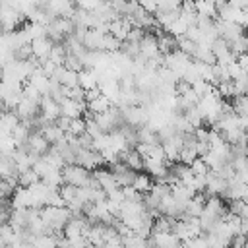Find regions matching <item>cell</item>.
Returning a JSON list of instances; mask_svg holds the SVG:
<instances>
[{"mask_svg":"<svg viewBox=\"0 0 248 248\" xmlns=\"http://www.w3.org/2000/svg\"><path fill=\"white\" fill-rule=\"evenodd\" d=\"M246 240H248L246 234H234L229 242V248H246Z\"/></svg>","mask_w":248,"mask_h":248,"instance_id":"603a6c76","label":"cell"},{"mask_svg":"<svg viewBox=\"0 0 248 248\" xmlns=\"http://www.w3.org/2000/svg\"><path fill=\"white\" fill-rule=\"evenodd\" d=\"M79 87L85 91L99 87V74L95 70H81L79 72Z\"/></svg>","mask_w":248,"mask_h":248,"instance_id":"7c38bea8","label":"cell"},{"mask_svg":"<svg viewBox=\"0 0 248 248\" xmlns=\"http://www.w3.org/2000/svg\"><path fill=\"white\" fill-rule=\"evenodd\" d=\"M70 122H72V120H70V118H66V116H60V118L56 120L58 128H62L64 132H68V130H70Z\"/></svg>","mask_w":248,"mask_h":248,"instance_id":"cb8c5ba5","label":"cell"},{"mask_svg":"<svg viewBox=\"0 0 248 248\" xmlns=\"http://www.w3.org/2000/svg\"><path fill=\"white\" fill-rule=\"evenodd\" d=\"M190 169H192V172L196 174V176H207L209 172H211V169H209V165L202 159V157H198L192 165H190Z\"/></svg>","mask_w":248,"mask_h":248,"instance_id":"d6986e66","label":"cell"},{"mask_svg":"<svg viewBox=\"0 0 248 248\" xmlns=\"http://www.w3.org/2000/svg\"><path fill=\"white\" fill-rule=\"evenodd\" d=\"M246 35H248V33H246Z\"/></svg>","mask_w":248,"mask_h":248,"instance_id":"4316f807","label":"cell"},{"mask_svg":"<svg viewBox=\"0 0 248 248\" xmlns=\"http://www.w3.org/2000/svg\"><path fill=\"white\" fill-rule=\"evenodd\" d=\"M112 107V103L101 93L97 99H93L91 103H87V110L91 112V114H103V112H107L108 108Z\"/></svg>","mask_w":248,"mask_h":248,"instance_id":"5bb4252c","label":"cell"},{"mask_svg":"<svg viewBox=\"0 0 248 248\" xmlns=\"http://www.w3.org/2000/svg\"><path fill=\"white\" fill-rule=\"evenodd\" d=\"M41 134L45 136V140H46L50 145H56V143H60V141L66 140V132H64L62 128H58L56 122H48V124L43 128Z\"/></svg>","mask_w":248,"mask_h":248,"instance_id":"9c48e42d","label":"cell"},{"mask_svg":"<svg viewBox=\"0 0 248 248\" xmlns=\"http://www.w3.org/2000/svg\"><path fill=\"white\" fill-rule=\"evenodd\" d=\"M151 236L159 248H178L182 242L174 232H161V234H151Z\"/></svg>","mask_w":248,"mask_h":248,"instance_id":"8fae6325","label":"cell"},{"mask_svg":"<svg viewBox=\"0 0 248 248\" xmlns=\"http://www.w3.org/2000/svg\"><path fill=\"white\" fill-rule=\"evenodd\" d=\"M78 186H72V184H62L60 188H58V194H60V198L64 200V203L68 205V203H72L76 198H78Z\"/></svg>","mask_w":248,"mask_h":248,"instance_id":"2e32d148","label":"cell"},{"mask_svg":"<svg viewBox=\"0 0 248 248\" xmlns=\"http://www.w3.org/2000/svg\"><path fill=\"white\" fill-rule=\"evenodd\" d=\"M153 184H155V182H153V178H151L147 172L140 170V172L136 174V180H134L132 188H134L136 192H140V194H147V192H151Z\"/></svg>","mask_w":248,"mask_h":248,"instance_id":"4fadbf2b","label":"cell"},{"mask_svg":"<svg viewBox=\"0 0 248 248\" xmlns=\"http://www.w3.org/2000/svg\"><path fill=\"white\" fill-rule=\"evenodd\" d=\"M66 134H72V136H76V138H79L81 134H85V120H83V118H74V120L70 122V130H68Z\"/></svg>","mask_w":248,"mask_h":248,"instance_id":"ffe728a7","label":"cell"},{"mask_svg":"<svg viewBox=\"0 0 248 248\" xmlns=\"http://www.w3.org/2000/svg\"><path fill=\"white\" fill-rule=\"evenodd\" d=\"M27 147H29V153L43 157V155H46V151L50 149V143L45 140L43 134H31L29 140H27Z\"/></svg>","mask_w":248,"mask_h":248,"instance_id":"ba28073f","label":"cell"},{"mask_svg":"<svg viewBox=\"0 0 248 248\" xmlns=\"http://www.w3.org/2000/svg\"><path fill=\"white\" fill-rule=\"evenodd\" d=\"M184 244L188 248H211L209 242H207V238H205V234L196 236V238H188V240H184Z\"/></svg>","mask_w":248,"mask_h":248,"instance_id":"7402d4cb","label":"cell"},{"mask_svg":"<svg viewBox=\"0 0 248 248\" xmlns=\"http://www.w3.org/2000/svg\"><path fill=\"white\" fill-rule=\"evenodd\" d=\"M62 180L64 184H72L78 188H101L93 176V170L81 165H66L62 169Z\"/></svg>","mask_w":248,"mask_h":248,"instance_id":"6da1fadb","label":"cell"},{"mask_svg":"<svg viewBox=\"0 0 248 248\" xmlns=\"http://www.w3.org/2000/svg\"><path fill=\"white\" fill-rule=\"evenodd\" d=\"M37 182H41V178H39V174L31 169V170H25V172H19V176H17V184L21 186V188H31V186H35Z\"/></svg>","mask_w":248,"mask_h":248,"instance_id":"9a60e30c","label":"cell"},{"mask_svg":"<svg viewBox=\"0 0 248 248\" xmlns=\"http://www.w3.org/2000/svg\"><path fill=\"white\" fill-rule=\"evenodd\" d=\"M120 161H124V163H126L132 170H136V172L143 170V157H141L136 149H128V151L120 153Z\"/></svg>","mask_w":248,"mask_h":248,"instance_id":"30bf717a","label":"cell"},{"mask_svg":"<svg viewBox=\"0 0 248 248\" xmlns=\"http://www.w3.org/2000/svg\"><path fill=\"white\" fill-rule=\"evenodd\" d=\"M103 2H105V0H74L76 8L85 10V12H95Z\"/></svg>","mask_w":248,"mask_h":248,"instance_id":"44dd1931","label":"cell"},{"mask_svg":"<svg viewBox=\"0 0 248 248\" xmlns=\"http://www.w3.org/2000/svg\"><path fill=\"white\" fill-rule=\"evenodd\" d=\"M6 246H8V244L4 242V238H2V234H0V248H6Z\"/></svg>","mask_w":248,"mask_h":248,"instance_id":"484cf974","label":"cell"},{"mask_svg":"<svg viewBox=\"0 0 248 248\" xmlns=\"http://www.w3.org/2000/svg\"><path fill=\"white\" fill-rule=\"evenodd\" d=\"M41 219L46 225V229L50 231V234L56 232H64L66 225L72 219V211L64 205V207H54V205H45L41 209Z\"/></svg>","mask_w":248,"mask_h":248,"instance_id":"7a4b0ae2","label":"cell"},{"mask_svg":"<svg viewBox=\"0 0 248 248\" xmlns=\"http://www.w3.org/2000/svg\"><path fill=\"white\" fill-rule=\"evenodd\" d=\"M122 242H124V248H147V238L138 236L136 232H132V234L124 236V238H122Z\"/></svg>","mask_w":248,"mask_h":248,"instance_id":"e0dca14e","label":"cell"},{"mask_svg":"<svg viewBox=\"0 0 248 248\" xmlns=\"http://www.w3.org/2000/svg\"><path fill=\"white\" fill-rule=\"evenodd\" d=\"M33 246L35 248H58V242L54 234H43L33 240Z\"/></svg>","mask_w":248,"mask_h":248,"instance_id":"ac0fdd59","label":"cell"},{"mask_svg":"<svg viewBox=\"0 0 248 248\" xmlns=\"http://www.w3.org/2000/svg\"><path fill=\"white\" fill-rule=\"evenodd\" d=\"M227 186H229V182L225 178H221L219 174H215L213 170L205 176V194L207 196H219L221 198L225 194Z\"/></svg>","mask_w":248,"mask_h":248,"instance_id":"5b68a950","label":"cell"},{"mask_svg":"<svg viewBox=\"0 0 248 248\" xmlns=\"http://www.w3.org/2000/svg\"><path fill=\"white\" fill-rule=\"evenodd\" d=\"M52 46H54V43H52L46 35H45V37H37V39H33V41H31L33 56H35L39 62H43V60H46V58H48V54H50Z\"/></svg>","mask_w":248,"mask_h":248,"instance_id":"8992f818","label":"cell"},{"mask_svg":"<svg viewBox=\"0 0 248 248\" xmlns=\"http://www.w3.org/2000/svg\"><path fill=\"white\" fill-rule=\"evenodd\" d=\"M130 31H132V23L128 21V17H116V19H112L108 23V33L114 39H118L120 43L128 39V33Z\"/></svg>","mask_w":248,"mask_h":248,"instance_id":"52a82bcc","label":"cell"},{"mask_svg":"<svg viewBox=\"0 0 248 248\" xmlns=\"http://www.w3.org/2000/svg\"><path fill=\"white\" fill-rule=\"evenodd\" d=\"M215 29H217V35H219L221 39H225L229 45L246 33V31H244V29H242L238 23H232V21H223V19H215Z\"/></svg>","mask_w":248,"mask_h":248,"instance_id":"3957f363","label":"cell"},{"mask_svg":"<svg viewBox=\"0 0 248 248\" xmlns=\"http://www.w3.org/2000/svg\"><path fill=\"white\" fill-rule=\"evenodd\" d=\"M87 110V103L85 101H76V99H66L62 105H60V116H66L70 120L74 118H83Z\"/></svg>","mask_w":248,"mask_h":248,"instance_id":"277c9868","label":"cell"},{"mask_svg":"<svg viewBox=\"0 0 248 248\" xmlns=\"http://www.w3.org/2000/svg\"><path fill=\"white\" fill-rule=\"evenodd\" d=\"M236 62H238V64H240V68L246 72V70H248V52H246V54H240Z\"/></svg>","mask_w":248,"mask_h":248,"instance_id":"d4e9b609","label":"cell"}]
</instances>
